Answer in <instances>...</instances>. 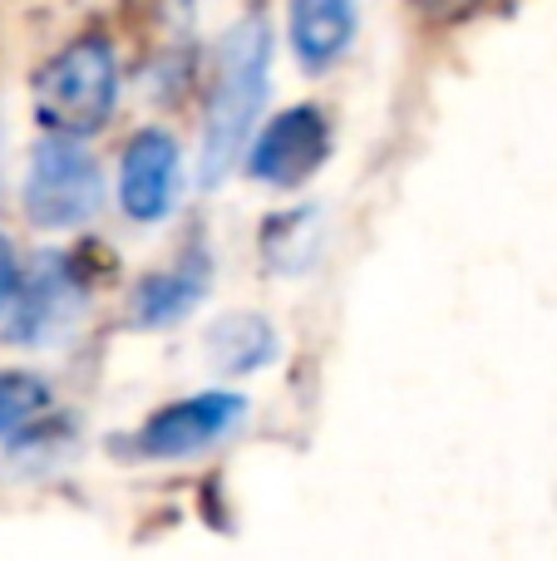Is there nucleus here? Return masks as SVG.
<instances>
[{
    "label": "nucleus",
    "mask_w": 557,
    "mask_h": 561,
    "mask_svg": "<svg viewBox=\"0 0 557 561\" xmlns=\"http://www.w3.org/2000/svg\"><path fill=\"white\" fill-rule=\"evenodd\" d=\"M178 197V144L163 128H144L128 138L118 163V207L134 222H163Z\"/></svg>",
    "instance_id": "nucleus-7"
},
{
    "label": "nucleus",
    "mask_w": 557,
    "mask_h": 561,
    "mask_svg": "<svg viewBox=\"0 0 557 561\" xmlns=\"http://www.w3.org/2000/svg\"><path fill=\"white\" fill-rule=\"evenodd\" d=\"M242 399L237 394H193L178 404L158 409L144 428H138V454L144 458H193L203 448H213L217 438H227L242 424Z\"/></svg>",
    "instance_id": "nucleus-6"
},
{
    "label": "nucleus",
    "mask_w": 557,
    "mask_h": 561,
    "mask_svg": "<svg viewBox=\"0 0 557 561\" xmlns=\"http://www.w3.org/2000/svg\"><path fill=\"white\" fill-rule=\"evenodd\" d=\"M118 104V59L109 39L84 35L35 75V118L49 134L84 138L109 124Z\"/></svg>",
    "instance_id": "nucleus-2"
},
{
    "label": "nucleus",
    "mask_w": 557,
    "mask_h": 561,
    "mask_svg": "<svg viewBox=\"0 0 557 561\" xmlns=\"http://www.w3.org/2000/svg\"><path fill=\"white\" fill-rule=\"evenodd\" d=\"M207 350H213L217 369H232V375H247V369H262L266 359L276 355V335L262 316H227L213 325L207 335Z\"/></svg>",
    "instance_id": "nucleus-10"
},
{
    "label": "nucleus",
    "mask_w": 557,
    "mask_h": 561,
    "mask_svg": "<svg viewBox=\"0 0 557 561\" xmlns=\"http://www.w3.org/2000/svg\"><path fill=\"white\" fill-rule=\"evenodd\" d=\"M292 49L302 59V69L321 75L336 59H345L355 30H361V15H355V0H292Z\"/></svg>",
    "instance_id": "nucleus-8"
},
{
    "label": "nucleus",
    "mask_w": 557,
    "mask_h": 561,
    "mask_svg": "<svg viewBox=\"0 0 557 561\" xmlns=\"http://www.w3.org/2000/svg\"><path fill=\"white\" fill-rule=\"evenodd\" d=\"M326 153H331L326 114L316 104H296V108H286V114H276L272 124L257 134L247 168H252V178L266 187H296L326 163Z\"/></svg>",
    "instance_id": "nucleus-4"
},
{
    "label": "nucleus",
    "mask_w": 557,
    "mask_h": 561,
    "mask_svg": "<svg viewBox=\"0 0 557 561\" xmlns=\"http://www.w3.org/2000/svg\"><path fill=\"white\" fill-rule=\"evenodd\" d=\"M440 5H450V10H454V5H469V0H440Z\"/></svg>",
    "instance_id": "nucleus-13"
},
{
    "label": "nucleus",
    "mask_w": 557,
    "mask_h": 561,
    "mask_svg": "<svg viewBox=\"0 0 557 561\" xmlns=\"http://www.w3.org/2000/svg\"><path fill=\"white\" fill-rule=\"evenodd\" d=\"M207 296V256H183L178 266L148 276L134 296V320L138 325H173L183 320L197 300Z\"/></svg>",
    "instance_id": "nucleus-9"
},
{
    "label": "nucleus",
    "mask_w": 557,
    "mask_h": 561,
    "mask_svg": "<svg viewBox=\"0 0 557 561\" xmlns=\"http://www.w3.org/2000/svg\"><path fill=\"white\" fill-rule=\"evenodd\" d=\"M104 203V173H99L94 153L79 148V138L49 134L30 153L25 173V217L45 232H65L99 213Z\"/></svg>",
    "instance_id": "nucleus-3"
},
{
    "label": "nucleus",
    "mask_w": 557,
    "mask_h": 561,
    "mask_svg": "<svg viewBox=\"0 0 557 561\" xmlns=\"http://www.w3.org/2000/svg\"><path fill=\"white\" fill-rule=\"evenodd\" d=\"M266 69H272V30L262 15H247L242 25L227 30L223 49H217L213 104H207L203 134V183H217L252 138V124L266 104Z\"/></svg>",
    "instance_id": "nucleus-1"
},
{
    "label": "nucleus",
    "mask_w": 557,
    "mask_h": 561,
    "mask_svg": "<svg viewBox=\"0 0 557 561\" xmlns=\"http://www.w3.org/2000/svg\"><path fill=\"white\" fill-rule=\"evenodd\" d=\"M79 310H84V290L65 266V256H39L35 272L20 280V296L10 306L0 335L20 340V345H49L65 330H75Z\"/></svg>",
    "instance_id": "nucleus-5"
},
{
    "label": "nucleus",
    "mask_w": 557,
    "mask_h": 561,
    "mask_svg": "<svg viewBox=\"0 0 557 561\" xmlns=\"http://www.w3.org/2000/svg\"><path fill=\"white\" fill-rule=\"evenodd\" d=\"M20 280H25V272H20V262H15V247L0 232V325H5L10 306H15V296H20Z\"/></svg>",
    "instance_id": "nucleus-12"
},
{
    "label": "nucleus",
    "mask_w": 557,
    "mask_h": 561,
    "mask_svg": "<svg viewBox=\"0 0 557 561\" xmlns=\"http://www.w3.org/2000/svg\"><path fill=\"white\" fill-rule=\"evenodd\" d=\"M49 414V385L25 369H0V438H20Z\"/></svg>",
    "instance_id": "nucleus-11"
}]
</instances>
